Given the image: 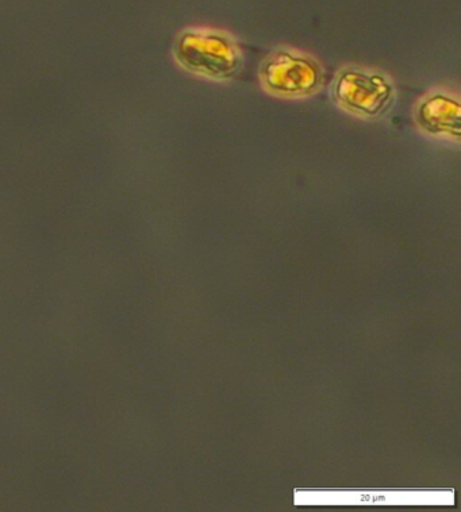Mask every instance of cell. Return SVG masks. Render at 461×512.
I'll list each match as a JSON object with an SVG mask.
<instances>
[{
    "instance_id": "cell-1",
    "label": "cell",
    "mask_w": 461,
    "mask_h": 512,
    "mask_svg": "<svg viewBox=\"0 0 461 512\" xmlns=\"http://www.w3.org/2000/svg\"><path fill=\"white\" fill-rule=\"evenodd\" d=\"M175 57L192 73L214 80L236 78L242 68V52L226 33L188 29L175 42Z\"/></svg>"
},
{
    "instance_id": "cell-2",
    "label": "cell",
    "mask_w": 461,
    "mask_h": 512,
    "mask_svg": "<svg viewBox=\"0 0 461 512\" xmlns=\"http://www.w3.org/2000/svg\"><path fill=\"white\" fill-rule=\"evenodd\" d=\"M334 102L356 117H383L393 106L395 88L386 75L363 68H344L332 87Z\"/></svg>"
},
{
    "instance_id": "cell-3",
    "label": "cell",
    "mask_w": 461,
    "mask_h": 512,
    "mask_svg": "<svg viewBox=\"0 0 461 512\" xmlns=\"http://www.w3.org/2000/svg\"><path fill=\"white\" fill-rule=\"evenodd\" d=\"M324 80L321 65L297 50L278 49L263 61L260 82L265 90L282 98H305L320 90Z\"/></svg>"
},
{
    "instance_id": "cell-4",
    "label": "cell",
    "mask_w": 461,
    "mask_h": 512,
    "mask_svg": "<svg viewBox=\"0 0 461 512\" xmlns=\"http://www.w3.org/2000/svg\"><path fill=\"white\" fill-rule=\"evenodd\" d=\"M418 126L434 137L460 138V103L453 96L436 92L422 99L417 106Z\"/></svg>"
}]
</instances>
